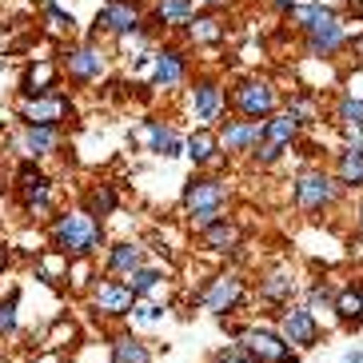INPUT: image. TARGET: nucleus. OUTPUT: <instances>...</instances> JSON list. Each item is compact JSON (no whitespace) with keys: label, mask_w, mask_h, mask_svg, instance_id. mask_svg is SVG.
<instances>
[{"label":"nucleus","mask_w":363,"mask_h":363,"mask_svg":"<svg viewBox=\"0 0 363 363\" xmlns=\"http://www.w3.org/2000/svg\"><path fill=\"white\" fill-rule=\"evenodd\" d=\"M48 235H52V247L65 252L68 259H88L104 244V232H100L96 216H88V212H60L52 220V228H48Z\"/></svg>","instance_id":"1"},{"label":"nucleus","mask_w":363,"mask_h":363,"mask_svg":"<svg viewBox=\"0 0 363 363\" xmlns=\"http://www.w3.org/2000/svg\"><path fill=\"white\" fill-rule=\"evenodd\" d=\"M240 347L247 352L252 363H299V352L272 328H244L240 331Z\"/></svg>","instance_id":"2"},{"label":"nucleus","mask_w":363,"mask_h":363,"mask_svg":"<svg viewBox=\"0 0 363 363\" xmlns=\"http://www.w3.org/2000/svg\"><path fill=\"white\" fill-rule=\"evenodd\" d=\"M235 108H240L244 120H259L264 124V120L276 116V88L267 80H244L235 88Z\"/></svg>","instance_id":"3"},{"label":"nucleus","mask_w":363,"mask_h":363,"mask_svg":"<svg viewBox=\"0 0 363 363\" xmlns=\"http://www.w3.org/2000/svg\"><path fill=\"white\" fill-rule=\"evenodd\" d=\"M291 196H296V208L299 212H323L331 200H335V180H331L328 172H303L296 180V188H291Z\"/></svg>","instance_id":"4"},{"label":"nucleus","mask_w":363,"mask_h":363,"mask_svg":"<svg viewBox=\"0 0 363 363\" xmlns=\"http://www.w3.org/2000/svg\"><path fill=\"white\" fill-rule=\"evenodd\" d=\"M16 196H21V203L36 216V220H44V216L52 212V188H48V176L36 172L33 164H24V168L16 172Z\"/></svg>","instance_id":"5"},{"label":"nucleus","mask_w":363,"mask_h":363,"mask_svg":"<svg viewBox=\"0 0 363 363\" xmlns=\"http://www.w3.org/2000/svg\"><path fill=\"white\" fill-rule=\"evenodd\" d=\"M279 335H284L288 343H296V347H315V343H320V323H315V311L299 308V303L284 308V311H279Z\"/></svg>","instance_id":"6"},{"label":"nucleus","mask_w":363,"mask_h":363,"mask_svg":"<svg viewBox=\"0 0 363 363\" xmlns=\"http://www.w3.org/2000/svg\"><path fill=\"white\" fill-rule=\"evenodd\" d=\"M228 192H224V184L216 180V176H192V180L184 184V212L196 216V212H212V208H224Z\"/></svg>","instance_id":"7"},{"label":"nucleus","mask_w":363,"mask_h":363,"mask_svg":"<svg viewBox=\"0 0 363 363\" xmlns=\"http://www.w3.org/2000/svg\"><path fill=\"white\" fill-rule=\"evenodd\" d=\"M240 299H244V279L232 276V272L216 276L212 284H208V288L200 291V303H203L208 311H212V315H228V311H232L235 303H240Z\"/></svg>","instance_id":"8"},{"label":"nucleus","mask_w":363,"mask_h":363,"mask_svg":"<svg viewBox=\"0 0 363 363\" xmlns=\"http://www.w3.org/2000/svg\"><path fill=\"white\" fill-rule=\"evenodd\" d=\"M136 296L128 291V284H120V279H96V288H92V308L100 315H128Z\"/></svg>","instance_id":"9"},{"label":"nucleus","mask_w":363,"mask_h":363,"mask_svg":"<svg viewBox=\"0 0 363 363\" xmlns=\"http://www.w3.org/2000/svg\"><path fill=\"white\" fill-rule=\"evenodd\" d=\"M21 116L28 128H56L60 120L68 116V100L65 96H36V100H24L21 104Z\"/></svg>","instance_id":"10"},{"label":"nucleus","mask_w":363,"mask_h":363,"mask_svg":"<svg viewBox=\"0 0 363 363\" xmlns=\"http://www.w3.org/2000/svg\"><path fill=\"white\" fill-rule=\"evenodd\" d=\"M343 48V24L331 16V12H320V21L308 28V52L311 56H331Z\"/></svg>","instance_id":"11"},{"label":"nucleus","mask_w":363,"mask_h":363,"mask_svg":"<svg viewBox=\"0 0 363 363\" xmlns=\"http://www.w3.org/2000/svg\"><path fill=\"white\" fill-rule=\"evenodd\" d=\"M264 144V124L259 120H228L220 132V148L228 152H256Z\"/></svg>","instance_id":"12"},{"label":"nucleus","mask_w":363,"mask_h":363,"mask_svg":"<svg viewBox=\"0 0 363 363\" xmlns=\"http://www.w3.org/2000/svg\"><path fill=\"white\" fill-rule=\"evenodd\" d=\"M96 24H104L108 33L128 36V33H140V12H136L132 0H108L104 9H100Z\"/></svg>","instance_id":"13"},{"label":"nucleus","mask_w":363,"mask_h":363,"mask_svg":"<svg viewBox=\"0 0 363 363\" xmlns=\"http://www.w3.org/2000/svg\"><path fill=\"white\" fill-rule=\"evenodd\" d=\"M65 68H68L72 80H96V76L104 72V56H100V48H92V44H84V48H68Z\"/></svg>","instance_id":"14"},{"label":"nucleus","mask_w":363,"mask_h":363,"mask_svg":"<svg viewBox=\"0 0 363 363\" xmlns=\"http://www.w3.org/2000/svg\"><path fill=\"white\" fill-rule=\"evenodd\" d=\"M220 108H224V92H220V84H212V80H200V84H196V92H192V112H196V120L208 128V124L220 116Z\"/></svg>","instance_id":"15"},{"label":"nucleus","mask_w":363,"mask_h":363,"mask_svg":"<svg viewBox=\"0 0 363 363\" xmlns=\"http://www.w3.org/2000/svg\"><path fill=\"white\" fill-rule=\"evenodd\" d=\"M259 296H264L267 303H284V308H291V296H296V276H291L288 267L267 272V276L259 279Z\"/></svg>","instance_id":"16"},{"label":"nucleus","mask_w":363,"mask_h":363,"mask_svg":"<svg viewBox=\"0 0 363 363\" xmlns=\"http://www.w3.org/2000/svg\"><path fill=\"white\" fill-rule=\"evenodd\" d=\"M140 267H144V247L140 244H112V252H108V272L112 276H136Z\"/></svg>","instance_id":"17"},{"label":"nucleus","mask_w":363,"mask_h":363,"mask_svg":"<svg viewBox=\"0 0 363 363\" xmlns=\"http://www.w3.org/2000/svg\"><path fill=\"white\" fill-rule=\"evenodd\" d=\"M52 84H56V68L48 65V60H40V65H33L28 72H24V80H21V92H24V100L52 96Z\"/></svg>","instance_id":"18"},{"label":"nucleus","mask_w":363,"mask_h":363,"mask_svg":"<svg viewBox=\"0 0 363 363\" xmlns=\"http://www.w3.org/2000/svg\"><path fill=\"white\" fill-rule=\"evenodd\" d=\"M299 132V120L291 116V112H276L272 120H264V144H272V148H288L291 140H296Z\"/></svg>","instance_id":"19"},{"label":"nucleus","mask_w":363,"mask_h":363,"mask_svg":"<svg viewBox=\"0 0 363 363\" xmlns=\"http://www.w3.org/2000/svg\"><path fill=\"white\" fill-rule=\"evenodd\" d=\"M152 80H156V88H176L184 80V56L176 48L156 52V72H152Z\"/></svg>","instance_id":"20"},{"label":"nucleus","mask_w":363,"mask_h":363,"mask_svg":"<svg viewBox=\"0 0 363 363\" xmlns=\"http://www.w3.org/2000/svg\"><path fill=\"white\" fill-rule=\"evenodd\" d=\"M335 180L343 188H363V148H343L335 160Z\"/></svg>","instance_id":"21"},{"label":"nucleus","mask_w":363,"mask_h":363,"mask_svg":"<svg viewBox=\"0 0 363 363\" xmlns=\"http://www.w3.org/2000/svg\"><path fill=\"white\" fill-rule=\"evenodd\" d=\"M112 363H152V352H148L144 340L116 335V340H112Z\"/></svg>","instance_id":"22"},{"label":"nucleus","mask_w":363,"mask_h":363,"mask_svg":"<svg viewBox=\"0 0 363 363\" xmlns=\"http://www.w3.org/2000/svg\"><path fill=\"white\" fill-rule=\"evenodd\" d=\"M192 4L196 0H160V4H156V16H160L164 24H172V28H188V24L196 21Z\"/></svg>","instance_id":"23"},{"label":"nucleus","mask_w":363,"mask_h":363,"mask_svg":"<svg viewBox=\"0 0 363 363\" xmlns=\"http://www.w3.org/2000/svg\"><path fill=\"white\" fill-rule=\"evenodd\" d=\"M68 267H72V259L52 247V252H44V256L36 259V276H40L44 284H56V279H68Z\"/></svg>","instance_id":"24"},{"label":"nucleus","mask_w":363,"mask_h":363,"mask_svg":"<svg viewBox=\"0 0 363 363\" xmlns=\"http://www.w3.org/2000/svg\"><path fill=\"white\" fill-rule=\"evenodd\" d=\"M200 240H203V247H212V252H232V247L240 244V228H235L232 220H224V224L208 228Z\"/></svg>","instance_id":"25"},{"label":"nucleus","mask_w":363,"mask_h":363,"mask_svg":"<svg viewBox=\"0 0 363 363\" xmlns=\"http://www.w3.org/2000/svg\"><path fill=\"white\" fill-rule=\"evenodd\" d=\"M216 152H220V136H212L208 128H200V132L188 136V156H192L196 164H212Z\"/></svg>","instance_id":"26"},{"label":"nucleus","mask_w":363,"mask_h":363,"mask_svg":"<svg viewBox=\"0 0 363 363\" xmlns=\"http://www.w3.org/2000/svg\"><path fill=\"white\" fill-rule=\"evenodd\" d=\"M144 132H148L152 152H160V156H180V140L172 136V128H164L160 120H148V124H144Z\"/></svg>","instance_id":"27"},{"label":"nucleus","mask_w":363,"mask_h":363,"mask_svg":"<svg viewBox=\"0 0 363 363\" xmlns=\"http://www.w3.org/2000/svg\"><path fill=\"white\" fill-rule=\"evenodd\" d=\"M116 188H108V184H100V188H92V192L84 196V212L88 216H112L116 212Z\"/></svg>","instance_id":"28"},{"label":"nucleus","mask_w":363,"mask_h":363,"mask_svg":"<svg viewBox=\"0 0 363 363\" xmlns=\"http://www.w3.org/2000/svg\"><path fill=\"white\" fill-rule=\"evenodd\" d=\"M21 144L28 156H48L56 148V128H24Z\"/></svg>","instance_id":"29"},{"label":"nucleus","mask_w":363,"mask_h":363,"mask_svg":"<svg viewBox=\"0 0 363 363\" xmlns=\"http://www.w3.org/2000/svg\"><path fill=\"white\" fill-rule=\"evenodd\" d=\"M335 311H340V320H347V323H363V291L343 288L340 296H335Z\"/></svg>","instance_id":"30"},{"label":"nucleus","mask_w":363,"mask_h":363,"mask_svg":"<svg viewBox=\"0 0 363 363\" xmlns=\"http://www.w3.org/2000/svg\"><path fill=\"white\" fill-rule=\"evenodd\" d=\"M160 279H164V276L156 272V267H140L136 276H128L124 284H128V291H132L136 299H144L148 291H156V288H160Z\"/></svg>","instance_id":"31"},{"label":"nucleus","mask_w":363,"mask_h":363,"mask_svg":"<svg viewBox=\"0 0 363 363\" xmlns=\"http://www.w3.org/2000/svg\"><path fill=\"white\" fill-rule=\"evenodd\" d=\"M320 0H296V4H291V12H288V21L296 24V28H303V33H308L311 24L320 21Z\"/></svg>","instance_id":"32"},{"label":"nucleus","mask_w":363,"mask_h":363,"mask_svg":"<svg viewBox=\"0 0 363 363\" xmlns=\"http://www.w3.org/2000/svg\"><path fill=\"white\" fill-rule=\"evenodd\" d=\"M220 21H212V16H200V21H192L188 24V36H192L196 44H208V40H220Z\"/></svg>","instance_id":"33"},{"label":"nucleus","mask_w":363,"mask_h":363,"mask_svg":"<svg viewBox=\"0 0 363 363\" xmlns=\"http://www.w3.org/2000/svg\"><path fill=\"white\" fill-rule=\"evenodd\" d=\"M335 116H340V124H347V128H363V100L343 96L340 108H335Z\"/></svg>","instance_id":"34"},{"label":"nucleus","mask_w":363,"mask_h":363,"mask_svg":"<svg viewBox=\"0 0 363 363\" xmlns=\"http://www.w3.org/2000/svg\"><path fill=\"white\" fill-rule=\"evenodd\" d=\"M16 299H21V291H12L9 299H0V335H12L16 331Z\"/></svg>","instance_id":"35"},{"label":"nucleus","mask_w":363,"mask_h":363,"mask_svg":"<svg viewBox=\"0 0 363 363\" xmlns=\"http://www.w3.org/2000/svg\"><path fill=\"white\" fill-rule=\"evenodd\" d=\"M72 340H76V328L68 320H56L52 335H44V347H68Z\"/></svg>","instance_id":"36"},{"label":"nucleus","mask_w":363,"mask_h":363,"mask_svg":"<svg viewBox=\"0 0 363 363\" xmlns=\"http://www.w3.org/2000/svg\"><path fill=\"white\" fill-rule=\"evenodd\" d=\"M208 363H252V359H247V352L235 343V347H220V352H212Z\"/></svg>","instance_id":"37"},{"label":"nucleus","mask_w":363,"mask_h":363,"mask_svg":"<svg viewBox=\"0 0 363 363\" xmlns=\"http://www.w3.org/2000/svg\"><path fill=\"white\" fill-rule=\"evenodd\" d=\"M288 112H291V116L299 120V124H308V120L315 116V104H311L308 96H296V100H291V104H288Z\"/></svg>","instance_id":"38"},{"label":"nucleus","mask_w":363,"mask_h":363,"mask_svg":"<svg viewBox=\"0 0 363 363\" xmlns=\"http://www.w3.org/2000/svg\"><path fill=\"white\" fill-rule=\"evenodd\" d=\"M44 16L52 21V28H72V16L65 9H56V4H44Z\"/></svg>","instance_id":"39"},{"label":"nucleus","mask_w":363,"mask_h":363,"mask_svg":"<svg viewBox=\"0 0 363 363\" xmlns=\"http://www.w3.org/2000/svg\"><path fill=\"white\" fill-rule=\"evenodd\" d=\"M320 308H335V296H331L328 288H311V311H320Z\"/></svg>","instance_id":"40"},{"label":"nucleus","mask_w":363,"mask_h":363,"mask_svg":"<svg viewBox=\"0 0 363 363\" xmlns=\"http://www.w3.org/2000/svg\"><path fill=\"white\" fill-rule=\"evenodd\" d=\"M252 160L267 168V164H276V160H279V148H272V144H259V148L252 152Z\"/></svg>","instance_id":"41"},{"label":"nucleus","mask_w":363,"mask_h":363,"mask_svg":"<svg viewBox=\"0 0 363 363\" xmlns=\"http://www.w3.org/2000/svg\"><path fill=\"white\" fill-rule=\"evenodd\" d=\"M164 315V308H156V303H140L136 308V320H144V323H156Z\"/></svg>","instance_id":"42"},{"label":"nucleus","mask_w":363,"mask_h":363,"mask_svg":"<svg viewBox=\"0 0 363 363\" xmlns=\"http://www.w3.org/2000/svg\"><path fill=\"white\" fill-rule=\"evenodd\" d=\"M352 52H355V56H359V60H363V33H359V36H355V40H352Z\"/></svg>","instance_id":"43"},{"label":"nucleus","mask_w":363,"mask_h":363,"mask_svg":"<svg viewBox=\"0 0 363 363\" xmlns=\"http://www.w3.org/2000/svg\"><path fill=\"white\" fill-rule=\"evenodd\" d=\"M272 4H276L279 12H291V4H296V0H272Z\"/></svg>","instance_id":"44"},{"label":"nucleus","mask_w":363,"mask_h":363,"mask_svg":"<svg viewBox=\"0 0 363 363\" xmlns=\"http://www.w3.org/2000/svg\"><path fill=\"white\" fill-rule=\"evenodd\" d=\"M343 363H363V352H347V355H343Z\"/></svg>","instance_id":"45"},{"label":"nucleus","mask_w":363,"mask_h":363,"mask_svg":"<svg viewBox=\"0 0 363 363\" xmlns=\"http://www.w3.org/2000/svg\"><path fill=\"white\" fill-rule=\"evenodd\" d=\"M4 264H9V252H4V247H0V272H4Z\"/></svg>","instance_id":"46"},{"label":"nucleus","mask_w":363,"mask_h":363,"mask_svg":"<svg viewBox=\"0 0 363 363\" xmlns=\"http://www.w3.org/2000/svg\"><path fill=\"white\" fill-rule=\"evenodd\" d=\"M196 4H224V0H196Z\"/></svg>","instance_id":"47"},{"label":"nucleus","mask_w":363,"mask_h":363,"mask_svg":"<svg viewBox=\"0 0 363 363\" xmlns=\"http://www.w3.org/2000/svg\"><path fill=\"white\" fill-rule=\"evenodd\" d=\"M355 216H359V232H363V203H359V212H355Z\"/></svg>","instance_id":"48"},{"label":"nucleus","mask_w":363,"mask_h":363,"mask_svg":"<svg viewBox=\"0 0 363 363\" xmlns=\"http://www.w3.org/2000/svg\"><path fill=\"white\" fill-rule=\"evenodd\" d=\"M40 363H60V359H56V355H48V359H40Z\"/></svg>","instance_id":"49"}]
</instances>
